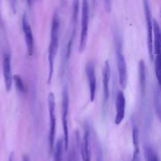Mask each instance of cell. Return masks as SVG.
Wrapping results in <instances>:
<instances>
[{
    "mask_svg": "<svg viewBox=\"0 0 161 161\" xmlns=\"http://www.w3.org/2000/svg\"><path fill=\"white\" fill-rule=\"evenodd\" d=\"M48 109L50 113V134H49V142L50 151L52 153L54 147V139L56 135V115H55V97L53 93H50L47 97Z\"/></svg>",
    "mask_w": 161,
    "mask_h": 161,
    "instance_id": "5b68a950",
    "label": "cell"
},
{
    "mask_svg": "<svg viewBox=\"0 0 161 161\" xmlns=\"http://www.w3.org/2000/svg\"><path fill=\"white\" fill-rule=\"evenodd\" d=\"M8 161H14V153H11L10 155H9V160Z\"/></svg>",
    "mask_w": 161,
    "mask_h": 161,
    "instance_id": "603a6c76",
    "label": "cell"
},
{
    "mask_svg": "<svg viewBox=\"0 0 161 161\" xmlns=\"http://www.w3.org/2000/svg\"><path fill=\"white\" fill-rule=\"evenodd\" d=\"M59 34H60V20L57 12L53 14L51 22V30H50V42L48 49V61L49 72L47 83L50 84L52 80L53 74V63L55 57L59 47Z\"/></svg>",
    "mask_w": 161,
    "mask_h": 161,
    "instance_id": "6da1fadb",
    "label": "cell"
},
{
    "mask_svg": "<svg viewBox=\"0 0 161 161\" xmlns=\"http://www.w3.org/2000/svg\"><path fill=\"white\" fill-rule=\"evenodd\" d=\"M126 111V97L122 91H118L116 99V116H115V124L119 125L124 117Z\"/></svg>",
    "mask_w": 161,
    "mask_h": 161,
    "instance_id": "30bf717a",
    "label": "cell"
},
{
    "mask_svg": "<svg viewBox=\"0 0 161 161\" xmlns=\"http://www.w3.org/2000/svg\"><path fill=\"white\" fill-rule=\"evenodd\" d=\"M23 161H29V159L28 158V157H24V160Z\"/></svg>",
    "mask_w": 161,
    "mask_h": 161,
    "instance_id": "cb8c5ba5",
    "label": "cell"
},
{
    "mask_svg": "<svg viewBox=\"0 0 161 161\" xmlns=\"http://www.w3.org/2000/svg\"><path fill=\"white\" fill-rule=\"evenodd\" d=\"M116 61H117V69L119 72V83L122 89H125L127 84L128 74H127V66L125 57L123 53L122 42L117 40L116 47Z\"/></svg>",
    "mask_w": 161,
    "mask_h": 161,
    "instance_id": "3957f363",
    "label": "cell"
},
{
    "mask_svg": "<svg viewBox=\"0 0 161 161\" xmlns=\"http://www.w3.org/2000/svg\"><path fill=\"white\" fill-rule=\"evenodd\" d=\"M155 72L157 75V81H158L159 86H160V57H156L155 59Z\"/></svg>",
    "mask_w": 161,
    "mask_h": 161,
    "instance_id": "44dd1931",
    "label": "cell"
},
{
    "mask_svg": "<svg viewBox=\"0 0 161 161\" xmlns=\"http://www.w3.org/2000/svg\"><path fill=\"white\" fill-rule=\"evenodd\" d=\"M0 23H1V15H0Z\"/></svg>",
    "mask_w": 161,
    "mask_h": 161,
    "instance_id": "d4e9b609",
    "label": "cell"
},
{
    "mask_svg": "<svg viewBox=\"0 0 161 161\" xmlns=\"http://www.w3.org/2000/svg\"><path fill=\"white\" fill-rule=\"evenodd\" d=\"M138 75H139V84L142 96L145 97L146 92V68L145 61L140 60L138 64Z\"/></svg>",
    "mask_w": 161,
    "mask_h": 161,
    "instance_id": "5bb4252c",
    "label": "cell"
},
{
    "mask_svg": "<svg viewBox=\"0 0 161 161\" xmlns=\"http://www.w3.org/2000/svg\"><path fill=\"white\" fill-rule=\"evenodd\" d=\"M64 150L63 139H59L56 144L54 151V161H62V154Z\"/></svg>",
    "mask_w": 161,
    "mask_h": 161,
    "instance_id": "ac0fdd59",
    "label": "cell"
},
{
    "mask_svg": "<svg viewBox=\"0 0 161 161\" xmlns=\"http://www.w3.org/2000/svg\"><path fill=\"white\" fill-rule=\"evenodd\" d=\"M22 28L25 34L28 53L29 56H31L33 53V50H34V37H33L32 29H31L30 23L28 22V16L26 14H24L22 17Z\"/></svg>",
    "mask_w": 161,
    "mask_h": 161,
    "instance_id": "9c48e42d",
    "label": "cell"
},
{
    "mask_svg": "<svg viewBox=\"0 0 161 161\" xmlns=\"http://www.w3.org/2000/svg\"><path fill=\"white\" fill-rule=\"evenodd\" d=\"M111 76V68L108 61L104 63L102 70V83H103V102L104 104L108 102L109 97V81Z\"/></svg>",
    "mask_w": 161,
    "mask_h": 161,
    "instance_id": "7c38bea8",
    "label": "cell"
},
{
    "mask_svg": "<svg viewBox=\"0 0 161 161\" xmlns=\"http://www.w3.org/2000/svg\"><path fill=\"white\" fill-rule=\"evenodd\" d=\"M145 16H146V29H147L148 51L151 60L153 59V17L149 2L144 1Z\"/></svg>",
    "mask_w": 161,
    "mask_h": 161,
    "instance_id": "8992f818",
    "label": "cell"
},
{
    "mask_svg": "<svg viewBox=\"0 0 161 161\" xmlns=\"http://www.w3.org/2000/svg\"><path fill=\"white\" fill-rule=\"evenodd\" d=\"M161 35L160 28L158 21L155 18L153 19V54L156 57L160 56V52Z\"/></svg>",
    "mask_w": 161,
    "mask_h": 161,
    "instance_id": "4fadbf2b",
    "label": "cell"
},
{
    "mask_svg": "<svg viewBox=\"0 0 161 161\" xmlns=\"http://www.w3.org/2000/svg\"><path fill=\"white\" fill-rule=\"evenodd\" d=\"M132 138H133L134 153L131 161H141L140 158V149H139V130L138 127L134 126L132 130Z\"/></svg>",
    "mask_w": 161,
    "mask_h": 161,
    "instance_id": "9a60e30c",
    "label": "cell"
},
{
    "mask_svg": "<svg viewBox=\"0 0 161 161\" xmlns=\"http://www.w3.org/2000/svg\"><path fill=\"white\" fill-rule=\"evenodd\" d=\"M86 75L88 80V84H89L90 91V101L91 102H94L95 99L96 94V85H97V80H96L95 74V66L93 61H89L86 65Z\"/></svg>",
    "mask_w": 161,
    "mask_h": 161,
    "instance_id": "52a82bcc",
    "label": "cell"
},
{
    "mask_svg": "<svg viewBox=\"0 0 161 161\" xmlns=\"http://www.w3.org/2000/svg\"><path fill=\"white\" fill-rule=\"evenodd\" d=\"M3 79H4L5 87L7 92H9L12 87L13 75L11 70V60L9 53H6L3 55Z\"/></svg>",
    "mask_w": 161,
    "mask_h": 161,
    "instance_id": "8fae6325",
    "label": "cell"
},
{
    "mask_svg": "<svg viewBox=\"0 0 161 161\" xmlns=\"http://www.w3.org/2000/svg\"><path fill=\"white\" fill-rule=\"evenodd\" d=\"M105 9H106L108 12H110V10H111V6H112V3L110 1H106L105 2Z\"/></svg>",
    "mask_w": 161,
    "mask_h": 161,
    "instance_id": "7402d4cb",
    "label": "cell"
},
{
    "mask_svg": "<svg viewBox=\"0 0 161 161\" xmlns=\"http://www.w3.org/2000/svg\"><path fill=\"white\" fill-rule=\"evenodd\" d=\"M69 97L68 88L64 86L63 89L62 97V125L64 137H63V144H64V150L67 151L69 149Z\"/></svg>",
    "mask_w": 161,
    "mask_h": 161,
    "instance_id": "277c9868",
    "label": "cell"
},
{
    "mask_svg": "<svg viewBox=\"0 0 161 161\" xmlns=\"http://www.w3.org/2000/svg\"><path fill=\"white\" fill-rule=\"evenodd\" d=\"M81 155L83 161L91 160V129L88 124L84 125V133L81 142Z\"/></svg>",
    "mask_w": 161,
    "mask_h": 161,
    "instance_id": "ba28073f",
    "label": "cell"
},
{
    "mask_svg": "<svg viewBox=\"0 0 161 161\" xmlns=\"http://www.w3.org/2000/svg\"><path fill=\"white\" fill-rule=\"evenodd\" d=\"M144 153L146 161H159L158 157H157V155L154 151L153 148L149 145L145 146Z\"/></svg>",
    "mask_w": 161,
    "mask_h": 161,
    "instance_id": "e0dca14e",
    "label": "cell"
},
{
    "mask_svg": "<svg viewBox=\"0 0 161 161\" xmlns=\"http://www.w3.org/2000/svg\"><path fill=\"white\" fill-rule=\"evenodd\" d=\"M81 18V33H80V45H79V52L80 53L85 50L87 42L90 20V6L87 1L82 2Z\"/></svg>",
    "mask_w": 161,
    "mask_h": 161,
    "instance_id": "7a4b0ae2",
    "label": "cell"
},
{
    "mask_svg": "<svg viewBox=\"0 0 161 161\" xmlns=\"http://www.w3.org/2000/svg\"><path fill=\"white\" fill-rule=\"evenodd\" d=\"M153 104L156 113L160 119V86H155L153 89Z\"/></svg>",
    "mask_w": 161,
    "mask_h": 161,
    "instance_id": "2e32d148",
    "label": "cell"
},
{
    "mask_svg": "<svg viewBox=\"0 0 161 161\" xmlns=\"http://www.w3.org/2000/svg\"><path fill=\"white\" fill-rule=\"evenodd\" d=\"M96 161H104L103 149L98 141L96 142Z\"/></svg>",
    "mask_w": 161,
    "mask_h": 161,
    "instance_id": "d6986e66",
    "label": "cell"
},
{
    "mask_svg": "<svg viewBox=\"0 0 161 161\" xmlns=\"http://www.w3.org/2000/svg\"><path fill=\"white\" fill-rule=\"evenodd\" d=\"M14 80L15 81V84L16 86H17V90L20 92H25V85H24L23 80L22 79L20 78V75H14Z\"/></svg>",
    "mask_w": 161,
    "mask_h": 161,
    "instance_id": "ffe728a7",
    "label": "cell"
}]
</instances>
